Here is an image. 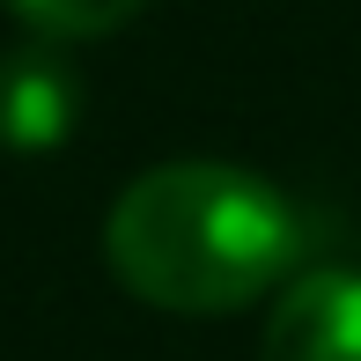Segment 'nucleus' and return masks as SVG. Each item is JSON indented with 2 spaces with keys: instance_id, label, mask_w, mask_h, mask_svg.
Instances as JSON below:
<instances>
[{
  "instance_id": "4",
  "label": "nucleus",
  "mask_w": 361,
  "mask_h": 361,
  "mask_svg": "<svg viewBox=\"0 0 361 361\" xmlns=\"http://www.w3.org/2000/svg\"><path fill=\"white\" fill-rule=\"evenodd\" d=\"M15 15L30 23V37H52V44H89V37H111L126 30L147 0H8Z\"/></svg>"
},
{
  "instance_id": "1",
  "label": "nucleus",
  "mask_w": 361,
  "mask_h": 361,
  "mask_svg": "<svg viewBox=\"0 0 361 361\" xmlns=\"http://www.w3.org/2000/svg\"><path fill=\"white\" fill-rule=\"evenodd\" d=\"M104 266L147 310L228 317L302 266V214L243 162H155L104 207Z\"/></svg>"
},
{
  "instance_id": "3",
  "label": "nucleus",
  "mask_w": 361,
  "mask_h": 361,
  "mask_svg": "<svg viewBox=\"0 0 361 361\" xmlns=\"http://www.w3.org/2000/svg\"><path fill=\"white\" fill-rule=\"evenodd\" d=\"M81 126V74L67 67L52 37H30L0 52V147L15 155H52Z\"/></svg>"
},
{
  "instance_id": "2",
  "label": "nucleus",
  "mask_w": 361,
  "mask_h": 361,
  "mask_svg": "<svg viewBox=\"0 0 361 361\" xmlns=\"http://www.w3.org/2000/svg\"><path fill=\"white\" fill-rule=\"evenodd\" d=\"M258 361H361V266H295L273 288Z\"/></svg>"
}]
</instances>
